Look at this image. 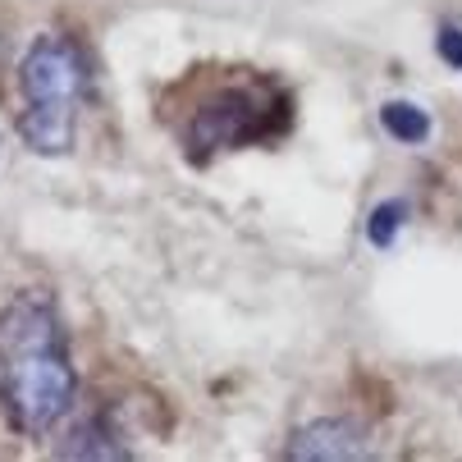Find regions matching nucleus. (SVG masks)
<instances>
[{"label":"nucleus","mask_w":462,"mask_h":462,"mask_svg":"<svg viewBox=\"0 0 462 462\" xmlns=\"http://www.w3.org/2000/svg\"><path fill=\"white\" fill-rule=\"evenodd\" d=\"M64 457H134V448L119 444V430H110L101 417H88L69 430V444L60 448Z\"/></svg>","instance_id":"obj_5"},{"label":"nucleus","mask_w":462,"mask_h":462,"mask_svg":"<svg viewBox=\"0 0 462 462\" xmlns=\"http://www.w3.org/2000/svg\"><path fill=\"white\" fill-rule=\"evenodd\" d=\"M289 97L280 83L256 79V83H229L216 97H207L188 119V147L202 161L211 152H234L247 143H261L280 134L289 124Z\"/></svg>","instance_id":"obj_3"},{"label":"nucleus","mask_w":462,"mask_h":462,"mask_svg":"<svg viewBox=\"0 0 462 462\" xmlns=\"http://www.w3.org/2000/svg\"><path fill=\"white\" fill-rule=\"evenodd\" d=\"M19 88H23V110H19L23 147L37 156H69L79 138L83 101L92 92L88 51L64 32L37 37L19 64Z\"/></svg>","instance_id":"obj_2"},{"label":"nucleus","mask_w":462,"mask_h":462,"mask_svg":"<svg viewBox=\"0 0 462 462\" xmlns=\"http://www.w3.org/2000/svg\"><path fill=\"white\" fill-rule=\"evenodd\" d=\"M403 220H408V202H403V197H389V202H380V207L366 216V238H371L375 247H389L393 234L403 229Z\"/></svg>","instance_id":"obj_7"},{"label":"nucleus","mask_w":462,"mask_h":462,"mask_svg":"<svg viewBox=\"0 0 462 462\" xmlns=\"http://www.w3.org/2000/svg\"><path fill=\"white\" fill-rule=\"evenodd\" d=\"M371 453H375L371 435L348 417L311 421L289 439V457H298V462H357V457H371Z\"/></svg>","instance_id":"obj_4"},{"label":"nucleus","mask_w":462,"mask_h":462,"mask_svg":"<svg viewBox=\"0 0 462 462\" xmlns=\"http://www.w3.org/2000/svg\"><path fill=\"white\" fill-rule=\"evenodd\" d=\"M380 124H384V134L393 143H403V147H421L430 138V115L421 106H412V101H384Z\"/></svg>","instance_id":"obj_6"},{"label":"nucleus","mask_w":462,"mask_h":462,"mask_svg":"<svg viewBox=\"0 0 462 462\" xmlns=\"http://www.w3.org/2000/svg\"><path fill=\"white\" fill-rule=\"evenodd\" d=\"M435 51H439V60L448 64V69H457V74H462V28H439Z\"/></svg>","instance_id":"obj_8"},{"label":"nucleus","mask_w":462,"mask_h":462,"mask_svg":"<svg viewBox=\"0 0 462 462\" xmlns=\"http://www.w3.org/2000/svg\"><path fill=\"white\" fill-rule=\"evenodd\" d=\"M74 357L55 302L37 289L0 307V412L23 439L51 435L74 412Z\"/></svg>","instance_id":"obj_1"}]
</instances>
